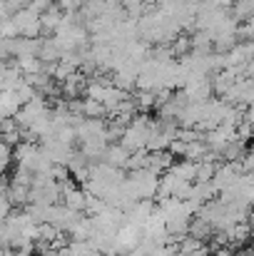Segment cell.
Here are the masks:
<instances>
[{"mask_svg": "<svg viewBox=\"0 0 254 256\" xmlns=\"http://www.w3.org/2000/svg\"><path fill=\"white\" fill-rule=\"evenodd\" d=\"M234 18L237 20L254 18V0H234Z\"/></svg>", "mask_w": 254, "mask_h": 256, "instance_id": "obj_1", "label": "cell"}, {"mask_svg": "<svg viewBox=\"0 0 254 256\" xmlns=\"http://www.w3.org/2000/svg\"><path fill=\"white\" fill-rule=\"evenodd\" d=\"M207 2L214 5V8H224V10H227L229 5H234V0H207Z\"/></svg>", "mask_w": 254, "mask_h": 256, "instance_id": "obj_2", "label": "cell"}]
</instances>
